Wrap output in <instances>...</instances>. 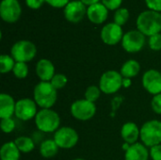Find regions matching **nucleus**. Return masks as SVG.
Here are the masks:
<instances>
[{
	"label": "nucleus",
	"instance_id": "1",
	"mask_svg": "<svg viewBox=\"0 0 161 160\" xmlns=\"http://www.w3.org/2000/svg\"><path fill=\"white\" fill-rule=\"evenodd\" d=\"M138 29L147 36H153L161 31V13L156 10H144L137 19Z\"/></svg>",
	"mask_w": 161,
	"mask_h": 160
},
{
	"label": "nucleus",
	"instance_id": "2",
	"mask_svg": "<svg viewBox=\"0 0 161 160\" xmlns=\"http://www.w3.org/2000/svg\"><path fill=\"white\" fill-rule=\"evenodd\" d=\"M34 101L37 106L44 108H51L57 102L58 92L50 82L41 81L34 88Z\"/></svg>",
	"mask_w": 161,
	"mask_h": 160
},
{
	"label": "nucleus",
	"instance_id": "3",
	"mask_svg": "<svg viewBox=\"0 0 161 160\" xmlns=\"http://www.w3.org/2000/svg\"><path fill=\"white\" fill-rule=\"evenodd\" d=\"M35 124L42 132L53 133L59 128L60 117L51 108L41 109L35 117Z\"/></svg>",
	"mask_w": 161,
	"mask_h": 160
},
{
	"label": "nucleus",
	"instance_id": "4",
	"mask_svg": "<svg viewBox=\"0 0 161 160\" xmlns=\"http://www.w3.org/2000/svg\"><path fill=\"white\" fill-rule=\"evenodd\" d=\"M141 140L147 147L161 144V122L151 120L143 124L141 128Z\"/></svg>",
	"mask_w": 161,
	"mask_h": 160
},
{
	"label": "nucleus",
	"instance_id": "5",
	"mask_svg": "<svg viewBox=\"0 0 161 160\" xmlns=\"http://www.w3.org/2000/svg\"><path fill=\"white\" fill-rule=\"evenodd\" d=\"M11 57L16 62H28L32 60L37 54L36 45L27 40L16 41L10 49Z\"/></svg>",
	"mask_w": 161,
	"mask_h": 160
},
{
	"label": "nucleus",
	"instance_id": "6",
	"mask_svg": "<svg viewBox=\"0 0 161 160\" xmlns=\"http://www.w3.org/2000/svg\"><path fill=\"white\" fill-rule=\"evenodd\" d=\"M123 75L117 71H107L99 81V88L106 94H113L123 87Z\"/></svg>",
	"mask_w": 161,
	"mask_h": 160
},
{
	"label": "nucleus",
	"instance_id": "7",
	"mask_svg": "<svg viewBox=\"0 0 161 160\" xmlns=\"http://www.w3.org/2000/svg\"><path fill=\"white\" fill-rule=\"evenodd\" d=\"M96 113V106L86 99H80L74 102L71 106L72 116L79 121H89Z\"/></svg>",
	"mask_w": 161,
	"mask_h": 160
},
{
	"label": "nucleus",
	"instance_id": "8",
	"mask_svg": "<svg viewBox=\"0 0 161 160\" xmlns=\"http://www.w3.org/2000/svg\"><path fill=\"white\" fill-rule=\"evenodd\" d=\"M54 141L59 148L71 149L76 145L78 141V134L74 128L63 126L55 132Z\"/></svg>",
	"mask_w": 161,
	"mask_h": 160
},
{
	"label": "nucleus",
	"instance_id": "9",
	"mask_svg": "<svg viewBox=\"0 0 161 160\" xmlns=\"http://www.w3.org/2000/svg\"><path fill=\"white\" fill-rule=\"evenodd\" d=\"M145 43V35L140 30H130L124 34L122 45L128 53H136L142 49Z\"/></svg>",
	"mask_w": 161,
	"mask_h": 160
},
{
	"label": "nucleus",
	"instance_id": "10",
	"mask_svg": "<svg viewBox=\"0 0 161 160\" xmlns=\"http://www.w3.org/2000/svg\"><path fill=\"white\" fill-rule=\"evenodd\" d=\"M37 104L29 98H23L16 102L15 116L21 121H29L37 115Z\"/></svg>",
	"mask_w": 161,
	"mask_h": 160
},
{
	"label": "nucleus",
	"instance_id": "11",
	"mask_svg": "<svg viewBox=\"0 0 161 160\" xmlns=\"http://www.w3.org/2000/svg\"><path fill=\"white\" fill-rule=\"evenodd\" d=\"M22 8L18 0H2L0 4V15L8 23L16 22L21 16Z\"/></svg>",
	"mask_w": 161,
	"mask_h": 160
},
{
	"label": "nucleus",
	"instance_id": "12",
	"mask_svg": "<svg viewBox=\"0 0 161 160\" xmlns=\"http://www.w3.org/2000/svg\"><path fill=\"white\" fill-rule=\"evenodd\" d=\"M143 88L154 96L161 93V73L151 69L144 73L142 76Z\"/></svg>",
	"mask_w": 161,
	"mask_h": 160
},
{
	"label": "nucleus",
	"instance_id": "13",
	"mask_svg": "<svg viewBox=\"0 0 161 160\" xmlns=\"http://www.w3.org/2000/svg\"><path fill=\"white\" fill-rule=\"evenodd\" d=\"M124 34L121 25L116 23H108L103 26L101 30L102 41L108 45H115L123 40Z\"/></svg>",
	"mask_w": 161,
	"mask_h": 160
},
{
	"label": "nucleus",
	"instance_id": "14",
	"mask_svg": "<svg viewBox=\"0 0 161 160\" xmlns=\"http://www.w3.org/2000/svg\"><path fill=\"white\" fill-rule=\"evenodd\" d=\"M87 13L85 4L80 0H74L69 2L64 8L65 18L72 23L80 22Z\"/></svg>",
	"mask_w": 161,
	"mask_h": 160
},
{
	"label": "nucleus",
	"instance_id": "15",
	"mask_svg": "<svg viewBox=\"0 0 161 160\" xmlns=\"http://www.w3.org/2000/svg\"><path fill=\"white\" fill-rule=\"evenodd\" d=\"M36 74L41 81L50 82L55 74V66L51 60L47 58L40 59L36 64Z\"/></svg>",
	"mask_w": 161,
	"mask_h": 160
},
{
	"label": "nucleus",
	"instance_id": "16",
	"mask_svg": "<svg viewBox=\"0 0 161 160\" xmlns=\"http://www.w3.org/2000/svg\"><path fill=\"white\" fill-rule=\"evenodd\" d=\"M108 8L103 3H95L89 6L87 9V15L89 19L94 24H101L108 18Z\"/></svg>",
	"mask_w": 161,
	"mask_h": 160
},
{
	"label": "nucleus",
	"instance_id": "17",
	"mask_svg": "<svg viewBox=\"0 0 161 160\" xmlns=\"http://www.w3.org/2000/svg\"><path fill=\"white\" fill-rule=\"evenodd\" d=\"M149 155L150 153L145 145L136 142L125 151V160H148Z\"/></svg>",
	"mask_w": 161,
	"mask_h": 160
},
{
	"label": "nucleus",
	"instance_id": "18",
	"mask_svg": "<svg viewBox=\"0 0 161 160\" xmlns=\"http://www.w3.org/2000/svg\"><path fill=\"white\" fill-rule=\"evenodd\" d=\"M121 137L127 144H134L141 137V129L132 122L125 123L121 129Z\"/></svg>",
	"mask_w": 161,
	"mask_h": 160
},
{
	"label": "nucleus",
	"instance_id": "19",
	"mask_svg": "<svg viewBox=\"0 0 161 160\" xmlns=\"http://www.w3.org/2000/svg\"><path fill=\"white\" fill-rule=\"evenodd\" d=\"M15 107L16 103L14 99L7 94L1 93L0 95V118H11L15 114Z\"/></svg>",
	"mask_w": 161,
	"mask_h": 160
},
{
	"label": "nucleus",
	"instance_id": "20",
	"mask_svg": "<svg viewBox=\"0 0 161 160\" xmlns=\"http://www.w3.org/2000/svg\"><path fill=\"white\" fill-rule=\"evenodd\" d=\"M21 152L14 141H8L2 145L0 150L1 160H20Z\"/></svg>",
	"mask_w": 161,
	"mask_h": 160
},
{
	"label": "nucleus",
	"instance_id": "21",
	"mask_svg": "<svg viewBox=\"0 0 161 160\" xmlns=\"http://www.w3.org/2000/svg\"><path fill=\"white\" fill-rule=\"evenodd\" d=\"M141 71L140 63L135 59H128L126 60L122 68H121V74L124 78H133L139 74Z\"/></svg>",
	"mask_w": 161,
	"mask_h": 160
},
{
	"label": "nucleus",
	"instance_id": "22",
	"mask_svg": "<svg viewBox=\"0 0 161 160\" xmlns=\"http://www.w3.org/2000/svg\"><path fill=\"white\" fill-rule=\"evenodd\" d=\"M59 147L54 140H46L42 142L40 146V153L44 158H51L58 152Z\"/></svg>",
	"mask_w": 161,
	"mask_h": 160
},
{
	"label": "nucleus",
	"instance_id": "23",
	"mask_svg": "<svg viewBox=\"0 0 161 160\" xmlns=\"http://www.w3.org/2000/svg\"><path fill=\"white\" fill-rule=\"evenodd\" d=\"M14 142H15L17 148L19 149V151L23 154L30 153L35 148V144H34L33 141L28 137H25V136L19 137L15 140Z\"/></svg>",
	"mask_w": 161,
	"mask_h": 160
},
{
	"label": "nucleus",
	"instance_id": "24",
	"mask_svg": "<svg viewBox=\"0 0 161 160\" xmlns=\"http://www.w3.org/2000/svg\"><path fill=\"white\" fill-rule=\"evenodd\" d=\"M15 60L8 55H1L0 57V72L1 74H7L13 70L15 66Z\"/></svg>",
	"mask_w": 161,
	"mask_h": 160
},
{
	"label": "nucleus",
	"instance_id": "25",
	"mask_svg": "<svg viewBox=\"0 0 161 160\" xmlns=\"http://www.w3.org/2000/svg\"><path fill=\"white\" fill-rule=\"evenodd\" d=\"M129 18V11L126 8H119L114 13V23L119 25H125Z\"/></svg>",
	"mask_w": 161,
	"mask_h": 160
},
{
	"label": "nucleus",
	"instance_id": "26",
	"mask_svg": "<svg viewBox=\"0 0 161 160\" xmlns=\"http://www.w3.org/2000/svg\"><path fill=\"white\" fill-rule=\"evenodd\" d=\"M101 92L102 91L99 87L94 86V85L90 86L87 88V90L85 91V99L92 103H95L99 99Z\"/></svg>",
	"mask_w": 161,
	"mask_h": 160
},
{
	"label": "nucleus",
	"instance_id": "27",
	"mask_svg": "<svg viewBox=\"0 0 161 160\" xmlns=\"http://www.w3.org/2000/svg\"><path fill=\"white\" fill-rule=\"evenodd\" d=\"M12 73L16 78L24 79L28 74V67H27L26 63H25V62H16L15 66L12 70Z\"/></svg>",
	"mask_w": 161,
	"mask_h": 160
},
{
	"label": "nucleus",
	"instance_id": "28",
	"mask_svg": "<svg viewBox=\"0 0 161 160\" xmlns=\"http://www.w3.org/2000/svg\"><path fill=\"white\" fill-rule=\"evenodd\" d=\"M68 82V78L65 74H56L53 78L51 79L50 83L52 84V86L58 91L59 89H62L66 86Z\"/></svg>",
	"mask_w": 161,
	"mask_h": 160
},
{
	"label": "nucleus",
	"instance_id": "29",
	"mask_svg": "<svg viewBox=\"0 0 161 160\" xmlns=\"http://www.w3.org/2000/svg\"><path fill=\"white\" fill-rule=\"evenodd\" d=\"M0 127L1 130L6 133V134H9L11 133L14 128H15V122L12 118H6V119H1L0 122Z\"/></svg>",
	"mask_w": 161,
	"mask_h": 160
},
{
	"label": "nucleus",
	"instance_id": "30",
	"mask_svg": "<svg viewBox=\"0 0 161 160\" xmlns=\"http://www.w3.org/2000/svg\"><path fill=\"white\" fill-rule=\"evenodd\" d=\"M149 46L154 51L161 50V34L158 33L149 38Z\"/></svg>",
	"mask_w": 161,
	"mask_h": 160
},
{
	"label": "nucleus",
	"instance_id": "31",
	"mask_svg": "<svg viewBox=\"0 0 161 160\" xmlns=\"http://www.w3.org/2000/svg\"><path fill=\"white\" fill-rule=\"evenodd\" d=\"M151 107L157 114H161V93L153 97L151 101Z\"/></svg>",
	"mask_w": 161,
	"mask_h": 160
},
{
	"label": "nucleus",
	"instance_id": "32",
	"mask_svg": "<svg viewBox=\"0 0 161 160\" xmlns=\"http://www.w3.org/2000/svg\"><path fill=\"white\" fill-rule=\"evenodd\" d=\"M150 156L153 160H161V144L151 147Z\"/></svg>",
	"mask_w": 161,
	"mask_h": 160
},
{
	"label": "nucleus",
	"instance_id": "33",
	"mask_svg": "<svg viewBox=\"0 0 161 160\" xmlns=\"http://www.w3.org/2000/svg\"><path fill=\"white\" fill-rule=\"evenodd\" d=\"M103 1V4L109 9H115V8H118L123 0H102Z\"/></svg>",
	"mask_w": 161,
	"mask_h": 160
},
{
	"label": "nucleus",
	"instance_id": "34",
	"mask_svg": "<svg viewBox=\"0 0 161 160\" xmlns=\"http://www.w3.org/2000/svg\"><path fill=\"white\" fill-rule=\"evenodd\" d=\"M145 2L150 9L156 11L161 10V0H145Z\"/></svg>",
	"mask_w": 161,
	"mask_h": 160
},
{
	"label": "nucleus",
	"instance_id": "35",
	"mask_svg": "<svg viewBox=\"0 0 161 160\" xmlns=\"http://www.w3.org/2000/svg\"><path fill=\"white\" fill-rule=\"evenodd\" d=\"M50 6L55 8H62L69 3V0H45Z\"/></svg>",
	"mask_w": 161,
	"mask_h": 160
},
{
	"label": "nucleus",
	"instance_id": "36",
	"mask_svg": "<svg viewBox=\"0 0 161 160\" xmlns=\"http://www.w3.org/2000/svg\"><path fill=\"white\" fill-rule=\"evenodd\" d=\"M44 1L45 0H25L26 5L29 8H40Z\"/></svg>",
	"mask_w": 161,
	"mask_h": 160
},
{
	"label": "nucleus",
	"instance_id": "37",
	"mask_svg": "<svg viewBox=\"0 0 161 160\" xmlns=\"http://www.w3.org/2000/svg\"><path fill=\"white\" fill-rule=\"evenodd\" d=\"M130 85H131V80H130V78H124V79H123V87L128 88Z\"/></svg>",
	"mask_w": 161,
	"mask_h": 160
},
{
	"label": "nucleus",
	"instance_id": "38",
	"mask_svg": "<svg viewBox=\"0 0 161 160\" xmlns=\"http://www.w3.org/2000/svg\"><path fill=\"white\" fill-rule=\"evenodd\" d=\"M80 1H82L84 4H86V5H92V4H95V3H98L99 2V0H80Z\"/></svg>",
	"mask_w": 161,
	"mask_h": 160
},
{
	"label": "nucleus",
	"instance_id": "39",
	"mask_svg": "<svg viewBox=\"0 0 161 160\" xmlns=\"http://www.w3.org/2000/svg\"><path fill=\"white\" fill-rule=\"evenodd\" d=\"M74 160H85V159H83V158H76V159H74Z\"/></svg>",
	"mask_w": 161,
	"mask_h": 160
}]
</instances>
